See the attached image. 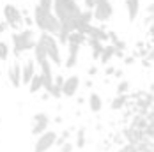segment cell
<instances>
[{
	"instance_id": "cell-13",
	"label": "cell",
	"mask_w": 154,
	"mask_h": 152,
	"mask_svg": "<svg viewBox=\"0 0 154 152\" xmlns=\"http://www.w3.org/2000/svg\"><path fill=\"white\" fill-rule=\"evenodd\" d=\"M126 11H128V18L131 21H135L140 14V0H124Z\"/></svg>"
},
{
	"instance_id": "cell-5",
	"label": "cell",
	"mask_w": 154,
	"mask_h": 152,
	"mask_svg": "<svg viewBox=\"0 0 154 152\" xmlns=\"http://www.w3.org/2000/svg\"><path fill=\"white\" fill-rule=\"evenodd\" d=\"M59 133L53 129H48L46 133H43L41 136H37V141L34 145V152H48L51 147H55Z\"/></svg>"
},
{
	"instance_id": "cell-8",
	"label": "cell",
	"mask_w": 154,
	"mask_h": 152,
	"mask_svg": "<svg viewBox=\"0 0 154 152\" xmlns=\"http://www.w3.org/2000/svg\"><path fill=\"white\" fill-rule=\"evenodd\" d=\"M80 85H82V80L78 74H71L67 78H64V83H62L60 90H62V96L66 97H75L80 90Z\"/></svg>"
},
{
	"instance_id": "cell-29",
	"label": "cell",
	"mask_w": 154,
	"mask_h": 152,
	"mask_svg": "<svg viewBox=\"0 0 154 152\" xmlns=\"http://www.w3.org/2000/svg\"><path fill=\"white\" fill-rule=\"evenodd\" d=\"M89 74H91V76L97 74V67H96V65H92V67H89Z\"/></svg>"
},
{
	"instance_id": "cell-19",
	"label": "cell",
	"mask_w": 154,
	"mask_h": 152,
	"mask_svg": "<svg viewBox=\"0 0 154 152\" xmlns=\"http://www.w3.org/2000/svg\"><path fill=\"white\" fill-rule=\"evenodd\" d=\"M85 41H87V37H85L83 34H80V32H73V34L69 35V39H67V43L76 44V46H82Z\"/></svg>"
},
{
	"instance_id": "cell-1",
	"label": "cell",
	"mask_w": 154,
	"mask_h": 152,
	"mask_svg": "<svg viewBox=\"0 0 154 152\" xmlns=\"http://www.w3.org/2000/svg\"><path fill=\"white\" fill-rule=\"evenodd\" d=\"M82 11L83 9L78 4V0H53V7H51V13L60 21V25L71 21L76 16H80Z\"/></svg>"
},
{
	"instance_id": "cell-15",
	"label": "cell",
	"mask_w": 154,
	"mask_h": 152,
	"mask_svg": "<svg viewBox=\"0 0 154 152\" xmlns=\"http://www.w3.org/2000/svg\"><path fill=\"white\" fill-rule=\"evenodd\" d=\"M43 90V80H41V74H35L32 76L30 83H29V92L30 94H37V92Z\"/></svg>"
},
{
	"instance_id": "cell-24",
	"label": "cell",
	"mask_w": 154,
	"mask_h": 152,
	"mask_svg": "<svg viewBox=\"0 0 154 152\" xmlns=\"http://www.w3.org/2000/svg\"><path fill=\"white\" fill-rule=\"evenodd\" d=\"M46 94L50 96V97H53V99H59V97L62 96V90H60V87H59V85H55V83H53V85L50 87V90H46Z\"/></svg>"
},
{
	"instance_id": "cell-17",
	"label": "cell",
	"mask_w": 154,
	"mask_h": 152,
	"mask_svg": "<svg viewBox=\"0 0 154 152\" xmlns=\"http://www.w3.org/2000/svg\"><path fill=\"white\" fill-rule=\"evenodd\" d=\"M113 55H117V51L113 50V46L108 44L103 48V51H101V55H99V60L103 62V64H108V62L113 59Z\"/></svg>"
},
{
	"instance_id": "cell-26",
	"label": "cell",
	"mask_w": 154,
	"mask_h": 152,
	"mask_svg": "<svg viewBox=\"0 0 154 152\" xmlns=\"http://www.w3.org/2000/svg\"><path fill=\"white\" fill-rule=\"evenodd\" d=\"M101 0H83V5H85V11H92L94 7L99 4Z\"/></svg>"
},
{
	"instance_id": "cell-20",
	"label": "cell",
	"mask_w": 154,
	"mask_h": 152,
	"mask_svg": "<svg viewBox=\"0 0 154 152\" xmlns=\"http://www.w3.org/2000/svg\"><path fill=\"white\" fill-rule=\"evenodd\" d=\"M9 55H11V48H9V44H7L4 39H0V60L5 62L7 59H9Z\"/></svg>"
},
{
	"instance_id": "cell-23",
	"label": "cell",
	"mask_w": 154,
	"mask_h": 152,
	"mask_svg": "<svg viewBox=\"0 0 154 152\" xmlns=\"http://www.w3.org/2000/svg\"><path fill=\"white\" fill-rule=\"evenodd\" d=\"M62 64H64L67 69H73V67L78 64V55H71V53H67V59L62 62Z\"/></svg>"
},
{
	"instance_id": "cell-27",
	"label": "cell",
	"mask_w": 154,
	"mask_h": 152,
	"mask_svg": "<svg viewBox=\"0 0 154 152\" xmlns=\"http://www.w3.org/2000/svg\"><path fill=\"white\" fill-rule=\"evenodd\" d=\"M59 149H60V152H73L75 150V143H73V141H66V143L60 145Z\"/></svg>"
},
{
	"instance_id": "cell-12",
	"label": "cell",
	"mask_w": 154,
	"mask_h": 152,
	"mask_svg": "<svg viewBox=\"0 0 154 152\" xmlns=\"http://www.w3.org/2000/svg\"><path fill=\"white\" fill-rule=\"evenodd\" d=\"M87 105H89V110L92 113H99L103 110V97L97 92H91L89 94V99H87Z\"/></svg>"
},
{
	"instance_id": "cell-14",
	"label": "cell",
	"mask_w": 154,
	"mask_h": 152,
	"mask_svg": "<svg viewBox=\"0 0 154 152\" xmlns=\"http://www.w3.org/2000/svg\"><path fill=\"white\" fill-rule=\"evenodd\" d=\"M34 62H37L39 65L43 64V62L48 60L46 57V51H45V48H43V44H41V41H35V46H34Z\"/></svg>"
},
{
	"instance_id": "cell-32",
	"label": "cell",
	"mask_w": 154,
	"mask_h": 152,
	"mask_svg": "<svg viewBox=\"0 0 154 152\" xmlns=\"http://www.w3.org/2000/svg\"><path fill=\"white\" fill-rule=\"evenodd\" d=\"M0 78H2V69H0Z\"/></svg>"
},
{
	"instance_id": "cell-4",
	"label": "cell",
	"mask_w": 154,
	"mask_h": 152,
	"mask_svg": "<svg viewBox=\"0 0 154 152\" xmlns=\"http://www.w3.org/2000/svg\"><path fill=\"white\" fill-rule=\"evenodd\" d=\"M23 18H25V14L18 5H14V4L4 5V21L7 23L9 29H18L23 23Z\"/></svg>"
},
{
	"instance_id": "cell-7",
	"label": "cell",
	"mask_w": 154,
	"mask_h": 152,
	"mask_svg": "<svg viewBox=\"0 0 154 152\" xmlns=\"http://www.w3.org/2000/svg\"><path fill=\"white\" fill-rule=\"evenodd\" d=\"M112 14H113V5H112L110 0H101V2L92 9V18L97 20L99 23L108 21V20L112 18Z\"/></svg>"
},
{
	"instance_id": "cell-6",
	"label": "cell",
	"mask_w": 154,
	"mask_h": 152,
	"mask_svg": "<svg viewBox=\"0 0 154 152\" xmlns=\"http://www.w3.org/2000/svg\"><path fill=\"white\" fill-rule=\"evenodd\" d=\"M50 127V115L46 111H37L32 117V135L34 136H41L43 133H46Z\"/></svg>"
},
{
	"instance_id": "cell-2",
	"label": "cell",
	"mask_w": 154,
	"mask_h": 152,
	"mask_svg": "<svg viewBox=\"0 0 154 152\" xmlns=\"http://www.w3.org/2000/svg\"><path fill=\"white\" fill-rule=\"evenodd\" d=\"M11 41H13V55L14 57H20L23 51L34 50V46H35L32 29H23L21 32H13Z\"/></svg>"
},
{
	"instance_id": "cell-22",
	"label": "cell",
	"mask_w": 154,
	"mask_h": 152,
	"mask_svg": "<svg viewBox=\"0 0 154 152\" xmlns=\"http://www.w3.org/2000/svg\"><path fill=\"white\" fill-rule=\"evenodd\" d=\"M129 81L128 80H122V81H119V85H117V96H126L128 92H129Z\"/></svg>"
},
{
	"instance_id": "cell-21",
	"label": "cell",
	"mask_w": 154,
	"mask_h": 152,
	"mask_svg": "<svg viewBox=\"0 0 154 152\" xmlns=\"http://www.w3.org/2000/svg\"><path fill=\"white\" fill-rule=\"evenodd\" d=\"M126 103H128V96H117V97L112 101L110 108H112V110H121V108L126 106Z\"/></svg>"
},
{
	"instance_id": "cell-18",
	"label": "cell",
	"mask_w": 154,
	"mask_h": 152,
	"mask_svg": "<svg viewBox=\"0 0 154 152\" xmlns=\"http://www.w3.org/2000/svg\"><path fill=\"white\" fill-rule=\"evenodd\" d=\"M87 43H89V46L92 48V57L94 59H99V55H101L105 44H103L101 41H94V39H87Z\"/></svg>"
},
{
	"instance_id": "cell-28",
	"label": "cell",
	"mask_w": 154,
	"mask_h": 152,
	"mask_svg": "<svg viewBox=\"0 0 154 152\" xmlns=\"http://www.w3.org/2000/svg\"><path fill=\"white\" fill-rule=\"evenodd\" d=\"M7 29H9V27H7V23L2 20V21H0V34H4V32L7 30Z\"/></svg>"
},
{
	"instance_id": "cell-25",
	"label": "cell",
	"mask_w": 154,
	"mask_h": 152,
	"mask_svg": "<svg viewBox=\"0 0 154 152\" xmlns=\"http://www.w3.org/2000/svg\"><path fill=\"white\" fill-rule=\"evenodd\" d=\"M41 9H45V11H51V7H53V0H39V4H37Z\"/></svg>"
},
{
	"instance_id": "cell-10",
	"label": "cell",
	"mask_w": 154,
	"mask_h": 152,
	"mask_svg": "<svg viewBox=\"0 0 154 152\" xmlns=\"http://www.w3.org/2000/svg\"><path fill=\"white\" fill-rule=\"evenodd\" d=\"M7 80L14 89L21 87V65L18 62H11V65L7 69Z\"/></svg>"
},
{
	"instance_id": "cell-3",
	"label": "cell",
	"mask_w": 154,
	"mask_h": 152,
	"mask_svg": "<svg viewBox=\"0 0 154 152\" xmlns=\"http://www.w3.org/2000/svg\"><path fill=\"white\" fill-rule=\"evenodd\" d=\"M37 41H41V44H43L45 51H46L48 60H50V62H53L55 65H62L64 59H62L60 44L57 43V39H55L53 35H50V34H41Z\"/></svg>"
},
{
	"instance_id": "cell-31",
	"label": "cell",
	"mask_w": 154,
	"mask_h": 152,
	"mask_svg": "<svg viewBox=\"0 0 154 152\" xmlns=\"http://www.w3.org/2000/svg\"><path fill=\"white\" fill-rule=\"evenodd\" d=\"M113 73H115V67H112V65L106 67V74H113Z\"/></svg>"
},
{
	"instance_id": "cell-16",
	"label": "cell",
	"mask_w": 154,
	"mask_h": 152,
	"mask_svg": "<svg viewBox=\"0 0 154 152\" xmlns=\"http://www.w3.org/2000/svg\"><path fill=\"white\" fill-rule=\"evenodd\" d=\"M87 129L85 127H80L76 131V138H75V149H83L87 145Z\"/></svg>"
},
{
	"instance_id": "cell-9",
	"label": "cell",
	"mask_w": 154,
	"mask_h": 152,
	"mask_svg": "<svg viewBox=\"0 0 154 152\" xmlns=\"http://www.w3.org/2000/svg\"><path fill=\"white\" fill-rule=\"evenodd\" d=\"M41 80H43V89L50 90V87L53 85V80H55V74H53V69H51V62L46 60L41 64Z\"/></svg>"
},
{
	"instance_id": "cell-30",
	"label": "cell",
	"mask_w": 154,
	"mask_h": 152,
	"mask_svg": "<svg viewBox=\"0 0 154 152\" xmlns=\"http://www.w3.org/2000/svg\"><path fill=\"white\" fill-rule=\"evenodd\" d=\"M133 60H135V57H126V59H124V64L129 65V64H133Z\"/></svg>"
},
{
	"instance_id": "cell-11",
	"label": "cell",
	"mask_w": 154,
	"mask_h": 152,
	"mask_svg": "<svg viewBox=\"0 0 154 152\" xmlns=\"http://www.w3.org/2000/svg\"><path fill=\"white\" fill-rule=\"evenodd\" d=\"M34 74H35V62L29 59V60H25L23 67H21V85H29Z\"/></svg>"
}]
</instances>
